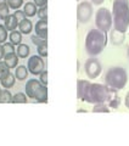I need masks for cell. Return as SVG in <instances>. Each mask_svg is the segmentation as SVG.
Segmentation results:
<instances>
[{"label": "cell", "mask_w": 129, "mask_h": 146, "mask_svg": "<svg viewBox=\"0 0 129 146\" xmlns=\"http://www.w3.org/2000/svg\"><path fill=\"white\" fill-rule=\"evenodd\" d=\"M26 95L38 102H47L48 101V88L43 85L40 80L29 79L26 83Z\"/></svg>", "instance_id": "cell-4"}, {"label": "cell", "mask_w": 129, "mask_h": 146, "mask_svg": "<svg viewBox=\"0 0 129 146\" xmlns=\"http://www.w3.org/2000/svg\"><path fill=\"white\" fill-rule=\"evenodd\" d=\"M110 95V86L91 83L89 90V104H106Z\"/></svg>", "instance_id": "cell-5"}, {"label": "cell", "mask_w": 129, "mask_h": 146, "mask_svg": "<svg viewBox=\"0 0 129 146\" xmlns=\"http://www.w3.org/2000/svg\"><path fill=\"white\" fill-rule=\"evenodd\" d=\"M84 68H85V73L89 78H98L101 73V63L98 58L95 57H91V58H88L84 65Z\"/></svg>", "instance_id": "cell-8"}, {"label": "cell", "mask_w": 129, "mask_h": 146, "mask_svg": "<svg viewBox=\"0 0 129 146\" xmlns=\"http://www.w3.org/2000/svg\"><path fill=\"white\" fill-rule=\"evenodd\" d=\"M15 17L17 18V21H18V23H20L21 21H23L25 18H26V15H25V12H23V10H16L15 11Z\"/></svg>", "instance_id": "cell-33"}, {"label": "cell", "mask_w": 129, "mask_h": 146, "mask_svg": "<svg viewBox=\"0 0 129 146\" xmlns=\"http://www.w3.org/2000/svg\"><path fill=\"white\" fill-rule=\"evenodd\" d=\"M4 4H7V0H0V6L4 5Z\"/></svg>", "instance_id": "cell-39"}, {"label": "cell", "mask_w": 129, "mask_h": 146, "mask_svg": "<svg viewBox=\"0 0 129 146\" xmlns=\"http://www.w3.org/2000/svg\"><path fill=\"white\" fill-rule=\"evenodd\" d=\"M10 15V6L7 4L0 6V20H5V18Z\"/></svg>", "instance_id": "cell-25"}, {"label": "cell", "mask_w": 129, "mask_h": 146, "mask_svg": "<svg viewBox=\"0 0 129 146\" xmlns=\"http://www.w3.org/2000/svg\"><path fill=\"white\" fill-rule=\"evenodd\" d=\"M112 23H113L112 12L106 7H100L95 15V25L98 27V29L107 33L111 29Z\"/></svg>", "instance_id": "cell-6"}, {"label": "cell", "mask_w": 129, "mask_h": 146, "mask_svg": "<svg viewBox=\"0 0 129 146\" xmlns=\"http://www.w3.org/2000/svg\"><path fill=\"white\" fill-rule=\"evenodd\" d=\"M93 112L95 113H107L110 112V107L107 106V104H95L93 107Z\"/></svg>", "instance_id": "cell-24"}, {"label": "cell", "mask_w": 129, "mask_h": 146, "mask_svg": "<svg viewBox=\"0 0 129 146\" xmlns=\"http://www.w3.org/2000/svg\"><path fill=\"white\" fill-rule=\"evenodd\" d=\"M105 1V0H91V3L94 4V5H101Z\"/></svg>", "instance_id": "cell-38"}, {"label": "cell", "mask_w": 129, "mask_h": 146, "mask_svg": "<svg viewBox=\"0 0 129 146\" xmlns=\"http://www.w3.org/2000/svg\"><path fill=\"white\" fill-rule=\"evenodd\" d=\"M38 55L40 57H48V43L38 45Z\"/></svg>", "instance_id": "cell-28"}, {"label": "cell", "mask_w": 129, "mask_h": 146, "mask_svg": "<svg viewBox=\"0 0 129 146\" xmlns=\"http://www.w3.org/2000/svg\"><path fill=\"white\" fill-rule=\"evenodd\" d=\"M7 5L12 10H18V9L23 5V0H7Z\"/></svg>", "instance_id": "cell-26"}, {"label": "cell", "mask_w": 129, "mask_h": 146, "mask_svg": "<svg viewBox=\"0 0 129 146\" xmlns=\"http://www.w3.org/2000/svg\"><path fill=\"white\" fill-rule=\"evenodd\" d=\"M3 48H4V54H5V55L15 52V46H13L12 43H4L3 44Z\"/></svg>", "instance_id": "cell-32"}, {"label": "cell", "mask_w": 129, "mask_h": 146, "mask_svg": "<svg viewBox=\"0 0 129 146\" xmlns=\"http://www.w3.org/2000/svg\"><path fill=\"white\" fill-rule=\"evenodd\" d=\"M0 91H1V89H0Z\"/></svg>", "instance_id": "cell-41"}, {"label": "cell", "mask_w": 129, "mask_h": 146, "mask_svg": "<svg viewBox=\"0 0 129 146\" xmlns=\"http://www.w3.org/2000/svg\"><path fill=\"white\" fill-rule=\"evenodd\" d=\"M34 4L37 6H47V4H48V0H34Z\"/></svg>", "instance_id": "cell-35"}, {"label": "cell", "mask_w": 129, "mask_h": 146, "mask_svg": "<svg viewBox=\"0 0 129 146\" xmlns=\"http://www.w3.org/2000/svg\"><path fill=\"white\" fill-rule=\"evenodd\" d=\"M40 83L43 85H48V71H43L40 73Z\"/></svg>", "instance_id": "cell-34"}, {"label": "cell", "mask_w": 129, "mask_h": 146, "mask_svg": "<svg viewBox=\"0 0 129 146\" xmlns=\"http://www.w3.org/2000/svg\"><path fill=\"white\" fill-rule=\"evenodd\" d=\"M10 73V68L4 61H0V79L4 78L5 76H7Z\"/></svg>", "instance_id": "cell-27"}, {"label": "cell", "mask_w": 129, "mask_h": 146, "mask_svg": "<svg viewBox=\"0 0 129 146\" xmlns=\"http://www.w3.org/2000/svg\"><path fill=\"white\" fill-rule=\"evenodd\" d=\"M112 16L114 29L126 33L129 27V0H113Z\"/></svg>", "instance_id": "cell-1"}, {"label": "cell", "mask_w": 129, "mask_h": 146, "mask_svg": "<svg viewBox=\"0 0 129 146\" xmlns=\"http://www.w3.org/2000/svg\"><path fill=\"white\" fill-rule=\"evenodd\" d=\"M110 36H111V43L113 45H121L124 43V40H126V34H124L123 32H119L114 28L111 31Z\"/></svg>", "instance_id": "cell-13"}, {"label": "cell", "mask_w": 129, "mask_h": 146, "mask_svg": "<svg viewBox=\"0 0 129 146\" xmlns=\"http://www.w3.org/2000/svg\"><path fill=\"white\" fill-rule=\"evenodd\" d=\"M91 83L89 80L79 79L77 83V95L82 101L89 102V90H90Z\"/></svg>", "instance_id": "cell-10"}, {"label": "cell", "mask_w": 129, "mask_h": 146, "mask_svg": "<svg viewBox=\"0 0 129 146\" xmlns=\"http://www.w3.org/2000/svg\"><path fill=\"white\" fill-rule=\"evenodd\" d=\"M12 102V95L9 89H4L0 91V104H10Z\"/></svg>", "instance_id": "cell-22"}, {"label": "cell", "mask_w": 129, "mask_h": 146, "mask_svg": "<svg viewBox=\"0 0 129 146\" xmlns=\"http://www.w3.org/2000/svg\"><path fill=\"white\" fill-rule=\"evenodd\" d=\"M27 95L25 93H17L12 96V104H27Z\"/></svg>", "instance_id": "cell-23"}, {"label": "cell", "mask_w": 129, "mask_h": 146, "mask_svg": "<svg viewBox=\"0 0 129 146\" xmlns=\"http://www.w3.org/2000/svg\"><path fill=\"white\" fill-rule=\"evenodd\" d=\"M124 104H126V107L129 110V91H128V94L126 95V100H124Z\"/></svg>", "instance_id": "cell-37"}, {"label": "cell", "mask_w": 129, "mask_h": 146, "mask_svg": "<svg viewBox=\"0 0 129 146\" xmlns=\"http://www.w3.org/2000/svg\"><path fill=\"white\" fill-rule=\"evenodd\" d=\"M93 16V5L89 1H82L77 7V18L80 23H88Z\"/></svg>", "instance_id": "cell-7"}, {"label": "cell", "mask_w": 129, "mask_h": 146, "mask_svg": "<svg viewBox=\"0 0 129 146\" xmlns=\"http://www.w3.org/2000/svg\"><path fill=\"white\" fill-rule=\"evenodd\" d=\"M128 57H129V46H128Z\"/></svg>", "instance_id": "cell-40"}, {"label": "cell", "mask_w": 129, "mask_h": 146, "mask_svg": "<svg viewBox=\"0 0 129 146\" xmlns=\"http://www.w3.org/2000/svg\"><path fill=\"white\" fill-rule=\"evenodd\" d=\"M28 68L26 66H18L16 67V72H15V77L17 80H25L27 77H28Z\"/></svg>", "instance_id": "cell-19"}, {"label": "cell", "mask_w": 129, "mask_h": 146, "mask_svg": "<svg viewBox=\"0 0 129 146\" xmlns=\"http://www.w3.org/2000/svg\"><path fill=\"white\" fill-rule=\"evenodd\" d=\"M106 84L110 88H113L116 90H121L126 86L128 82L127 71L123 67H111L106 73Z\"/></svg>", "instance_id": "cell-3"}, {"label": "cell", "mask_w": 129, "mask_h": 146, "mask_svg": "<svg viewBox=\"0 0 129 146\" xmlns=\"http://www.w3.org/2000/svg\"><path fill=\"white\" fill-rule=\"evenodd\" d=\"M37 15L39 16L40 20L48 21V6H41L38 10V12H37Z\"/></svg>", "instance_id": "cell-29"}, {"label": "cell", "mask_w": 129, "mask_h": 146, "mask_svg": "<svg viewBox=\"0 0 129 146\" xmlns=\"http://www.w3.org/2000/svg\"><path fill=\"white\" fill-rule=\"evenodd\" d=\"M7 39V29L5 28V26L0 25V44H4Z\"/></svg>", "instance_id": "cell-31"}, {"label": "cell", "mask_w": 129, "mask_h": 146, "mask_svg": "<svg viewBox=\"0 0 129 146\" xmlns=\"http://www.w3.org/2000/svg\"><path fill=\"white\" fill-rule=\"evenodd\" d=\"M31 40H32V43H33L34 45H41V44H44V43H48V39H44V38H41V36H39V35H37V34H34V35H32L31 36Z\"/></svg>", "instance_id": "cell-30"}, {"label": "cell", "mask_w": 129, "mask_h": 146, "mask_svg": "<svg viewBox=\"0 0 129 146\" xmlns=\"http://www.w3.org/2000/svg\"><path fill=\"white\" fill-rule=\"evenodd\" d=\"M45 65H44V61H43V57H40L39 55H34V56L29 57L28 60V63H27V68L28 71L34 76H38L40 74L41 72L45 70Z\"/></svg>", "instance_id": "cell-9"}, {"label": "cell", "mask_w": 129, "mask_h": 146, "mask_svg": "<svg viewBox=\"0 0 129 146\" xmlns=\"http://www.w3.org/2000/svg\"><path fill=\"white\" fill-rule=\"evenodd\" d=\"M35 34L41 36L44 39H48V21H43V20H39L38 22L35 23Z\"/></svg>", "instance_id": "cell-12"}, {"label": "cell", "mask_w": 129, "mask_h": 146, "mask_svg": "<svg viewBox=\"0 0 129 146\" xmlns=\"http://www.w3.org/2000/svg\"><path fill=\"white\" fill-rule=\"evenodd\" d=\"M18 56H17V54H9V55H5L4 56V62L6 63V65L9 66V68H15L17 66V63H18Z\"/></svg>", "instance_id": "cell-17"}, {"label": "cell", "mask_w": 129, "mask_h": 146, "mask_svg": "<svg viewBox=\"0 0 129 146\" xmlns=\"http://www.w3.org/2000/svg\"><path fill=\"white\" fill-rule=\"evenodd\" d=\"M9 38H10V43H12L13 45H20L21 42H22V33L20 31H12L10 35H9Z\"/></svg>", "instance_id": "cell-21"}, {"label": "cell", "mask_w": 129, "mask_h": 146, "mask_svg": "<svg viewBox=\"0 0 129 146\" xmlns=\"http://www.w3.org/2000/svg\"><path fill=\"white\" fill-rule=\"evenodd\" d=\"M23 12H25V15L27 17H33L37 15V12H38V9H37V5L34 3H32V1H28V3H26L25 4V6H23Z\"/></svg>", "instance_id": "cell-18"}, {"label": "cell", "mask_w": 129, "mask_h": 146, "mask_svg": "<svg viewBox=\"0 0 129 146\" xmlns=\"http://www.w3.org/2000/svg\"><path fill=\"white\" fill-rule=\"evenodd\" d=\"M118 90L110 88V95H108V100H107V106L111 108H118L119 105H121V99L118 96Z\"/></svg>", "instance_id": "cell-11"}, {"label": "cell", "mask_w": 129, "mask_h": 146, "mask_svg": "<svg viewBox=\"0 0 129 146\" xmlns=\"http://www.w3.org/2000/svg\"><path fill=\"white\" fill-rule=\"evenodd\" d=\"M4 56H5V54H4V48H3V45L0 44V61L4 58Z\"/></svg>", "instance_id": "cell-36"}, {"label": "cell", "mask_w": 129, "mask_h": 146, "mask_svg": "<svg viewBox=\"0 0 129 146\" xmlns=\"http://www.w3.org/2000/svg\"><path fill=\"white\" fill-rule=\"evenodd\" d=\"M29 51H31V49H29L28 45H26V44H20L18 48L16 49L17 56L21 57V58H26L29 55Z\"/></svg>", "instance_id": "cell-20"}, {"label": "cell", "mask_w": 129, "mask_h": 146, "mask_svg": "<svg viewBox=\"0 0 129 146\" xmlns=\"http://www.w3.org/2000/svg\"><path fill=\"white\" fill-rule=\"evenodd\" d=\"M15 80H16L15 74H12V73L10 72L7 76H5L4 78L0 79V83H1L3 88L10 89V88H12V86H13V84H15Z\"/></svg>", "instance_id": "cell-16"}, {"label": "cell", "mask_w": 129, "mask_h": 146, "mask_svg": "<svg viewBox=\"0 0 129 146\" xmlns=\"http://www.w3.org/2000/svg\"><path fill=\"white\" fill-rule=\"evenodd\" d=\"M5 28L7 29V31H10V32H12V31H15L17 27H18V21H17V18L15 17V15H9L5 20Z\"/></svg>", "instance_id": "cell-14"}, {"label": "cell", "mask_w": 129, "mask_h": 146, "mask_svg": "<svg viewBox=\"0 0 129 146\" xmlns=\"http://www.w3.org/2000/svg\"><path fill=\"white\" fill-rule=\"evenodd\" d=\"M107 44V33L100 29H90L85 38V51L91 56L102 52Z\"/></svg>", "instance_id": "cell-2"}, {"label": "cell", "mask_w": 129, "mask_h": 146, "mask_svg": "<svg viewBox=\"0 0 129 146\" xmlns=\"http://www.w3.org/2000/svg\"><path fill=\"white\" fill-rule=\"evenodd\" d=\"M18 28L22 34H29L32 31H33V23L31 22V20H27L25 18L23 21H21L18 23Z\"/></svg>", "instance_id": "cell-15"}]
</instances>
